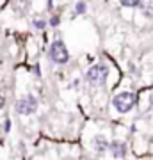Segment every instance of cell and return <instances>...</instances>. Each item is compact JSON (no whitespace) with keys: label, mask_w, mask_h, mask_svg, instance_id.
Wrapping results in <instances>:
<instances>
[{"label":"cell","mask_w":153,"mask_h":160,"mask_svg":"<svg viewBox=\"0 0 153 160\" xmlns=\"http://www.w3.org/2000/svg\"><path fill=\"white\" fill-rule=\"evenodd\" d=\"M4 107H6V98H4L2 94H0V110L4 109Z\"/></svg>","instance_id":"4fadbf2b"},{"label":"cell","mask_w":153,"mask_h":160,"mask_svg":"<svg viewBox=\"0 0 153 160\" xmlns=\"http://www.w3.org/2000/svg\"><path fill=\"white\" fill-rule=\"evenodd\" d=\"M142 12H144V16H146V18H153V2H148V4H144V7H142Z\"/></svg>","instance_id":"9c48e42d"},{"label":"cell","mask_w":153,"mask_h":160,"mask_svg":"<svg viewBox=\"0 0 153 160\" xmlns=\"http://www.w3.org/2000/svg\"><path fill=\"white\" fill-rule=\"evenodd\" d=\"M48 57H50L52 62L55 64H66L69 61V52L68 48H66V45H64V41L57 39L52 43L50 50H48Z\"/></svg>","instance_id":"3957f363"},{"label":"cell","mask_w":153,"mask_h":160,"mask_svg":"<svg viewBox=\"0 0 153 160\" xmlns=\"http://www.w3.org/2000/svg\"><path fill=\"white\" fill-rule=\"evenodd\" d=\"M38 98L32 96V94H27V96L20 98L16 102V112L22 116H30L34 114L36 110H38Z\"/></svg>","instance_id":"277c9868"},{"label":"cell","mask_w":153,"mask_h":160,"mask_svg":"<svg viewBox=\"0 0 153 160\" xmlns=\"http://www.w3.org/2000/svg\"><path fill=\"white\" fill-rule=\"evenodd\" d=\"M150 144H151V146H153V137H150Z\"/></svg>","instance_id":"5bb4252c"},{"label":"cell","mask_w":153,"mask_h":160,"mask_svg":"<svg viewBox=\"0 0 153 160\" xmlns=\"http://www.w3.org/2000/svg\"><path fill=\"white\" fill-rule=\"evenodd\" d=\"M123 7H139L142 4V0H119Z\"/></svg>","instance_id":"ba28073f"},{"label":"cell","mask_w":153,"mask_h":160,"mask_svg":"<svg viewBox=\"0 0 153 160\" xmlns=\"http://www.w3.org/2000/svg\"><path fill=\"white\" fill-rule=\"evenodd\" d=\"M93 146H94V151L96 153H105V151H109V141L105 135H96V137L93 139Z\"/></svg>","instance_id":"8992f818"},{"label":"cell","mask_w":153,"mask_h":160,"mask_svg":"<svg viewBox=\"0 0 153 160\" xmlns=\"http://www.w3.org/2000/svg\"><path fill=\"white\" fill-rule=\"evenodd\" d=\"M109 78V66L103 62L93 64L87 71H85V80L89 82L91 86L94 87H102Z\"/></svg>","instance_id":"6da1fadb"},{"label":"cell","mask_w":153,"mask_h":160,"mask_svg":"<svg viewBox=\"0 0 153 160\" xmlns=\"http://www.w3.org/2000/svg\"><path fill=\"white\" fill-rule=\"evenodd\" d=\"M112 105L119 114H126V112H130V110L135 107V94L130 92V91L119 92V94H116V96L112 98Z\"/></svg>","instance_id":"7a4b0ae2"},{"label":"cell","mask_w":153,"mask_h":160,"mask_svg":"<svg viewBox=\"0 0 153 160\" xmlns=\"http://www.w3.org/2000/svg\"><path fill=\"white\" fill-rule=\"evenodd\" d=\"M9 128H11V121L6 119V123H4V132L7 133V132H9Z\"/></svg>","instance_id":"7c38bea8"},{"label":"cell","mask_w":153,"mask_h":160,"mask_svg":"<svg viewBox=\"0 0 153 160\" xmlns=\"http://www.w3.org/2000/svg\"><path fill=\"white\" fill-rule=\"evenodd\" d=\"M85 11H87L85 2H77V4H75V12H77V14H84Z\"/></svg>","instance_id":"30bf717a"},{"label":"cell","mask_w":153,"mask_h":160,"mask_svg":"<svg viewBox=\"0 0 153 160\" xmlns=\"http://www.w3.org/2000/svg\"><path fill=\"white\" fill-rule=\"evenodd\" d=\"M109 151L112 153L114 158H125L126 157V144L121 141H112L109 142Z\"/></svg>","instance_id":"5b68a950"},{"label":"cell","mask_w":153,"mask_h":160,"mask_svg":"<svg viewBox=\"0 0 153 160\" xmlns=\"http://www.w3.org/2000/svg\"><path fill=\"white\" fill-rule=\"evenodd\" d=\"M59 23H61V18L59 16H52L50 18V25L52 27H59Z\"/></svg>","instance_id":"8fae6325"},{"label":"cell","mask_w":153,"mask_h":160,"mask_svg":"<svg viewBox=\"0 0 153 160\" xmlns=\"http://www.w3.org/2000/svg\"><path fill=\"white\" fill-rule=\"evenodd\" d=\"M32 25H34V29H38V30H43L46 27V20H43V18H34L32 20Z\"/></svg>","instance_id":"52a82bcc"}]
</instances>
